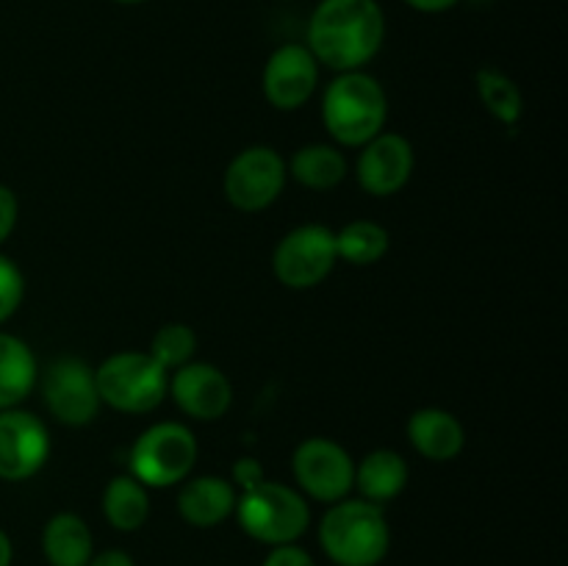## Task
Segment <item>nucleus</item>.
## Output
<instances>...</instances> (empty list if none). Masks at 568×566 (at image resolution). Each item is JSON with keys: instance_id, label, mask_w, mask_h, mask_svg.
Segmentation results:
<instances>
[{"instance_id": "2eb2a0df", "label": "nucleus", "mask_w": 568, "mask_h": 566, "mask_svg": "<svg viewBox=\"0 0 568 566\" xmlns=\"http://www.w3.org/2000/svg\"><path fill=\"white\" fill-rule=\"evenodd\" d=\"M236 486L220 475H203L183 481L178 494V511L183 522L194 527H216L236 511Z\"/></svg>"}, {"instance_id": "1a4fd4ad", "label": "nucleus", "mask_w": 568, "mask_h": 566, "mask_svg": "<svg viewBox=\"0 0 568 566\" xmlns=\"http://www.w3.org/2000/svg\"><path fill=\"white\" fill-rule=\"evenodd\" d=\"M294 481L300 492L320 503H338L355 488V461L333 438H305L292 455Z\"/></svg>"}, {"instance_id": "c756f323", "label": "nucleus", "mask_w": 568, "mask_h": 566, "mask_svg": "<svg viewBox=\"0 0 568 566\" xmlns=\"http://www.w3.org/2000/svg\"><path fill=\"white\" fill-rule=\"evenodd\" d=\"M410 9L416 11H427V14H436V11H447L453 6H458L460 0H405Z\"/></svg>"}, {"instance_id": "39448f33", "label": "nucleus", "mask_w": 568, "mask_h": 566, "mask_svg": "<svg viewBox=\"0 0 568 566\" xmlns=\"http://www.w3.org/2000/svg\"><path fill=\"white\" fill-rule=\"evenodd\" d=\"M100 403L125 414H148L164 403L170 392V372L150 353L125 350L114 353L94 370Z\"/></svg>"}, {"instance_id": "7c9ffc66", "label": "nucleus", "mask_w": 568, "mask_h": 566, "mask_svg": "<svg viewBox=\"0 0 568 566\" xmlns=\"http://www.w3.org/2000/svg\"><path fill=\"white\" fill-rule=\"evenodd\" d=\"M11 558H14V547H11L9 533L0 527V566H11Z\"/></svg>"}, {"instance_id": "7ed1b4c3", "label": "nucleus", "mask_w": 568, "mask_h": 566, "mask_svg": "<svg viewBox=\"0 0 568 566\" xmlns=\"http://www.w3.org/2000/svg\"><path fill=\"white\" fill-rule=\"evenodd\" d=\"M322 120L327 133L344 148H364L383 133L388 120V98L381 81L353 70L333 78L322 98Z\"/></svg>"}, {"instance_id": "cd10ccee", "label": "nucleus", "mask_w": 568, "mask_h": 566, "mask_svg": "<svg viewBox=\"0 0 568 566\" xmlns=\"http://www.w3.org/2000/svg\"><path fill=\"white\" fill-rule=\"evenodd\" d=\"M233 475H236V483L242 486V492H244V488L261 483V466L255 464L253 458H242L236 464V472H233Z\"/></svg>"}, {"instance_id": "2f4dec72", "label": "nucleus", "mask_w": 568, "mask_h": 566, "mask_svg": "<svg viewBox=\"0 0 568 566\" xmlns=\"http://www.w3.org/2000/svg\"><path fill=\"white\" fill-rule=\"evenodd\" d=\"M116 3H125V6H133V3H144V0H116Z\"/></svg>"}, {"instance_id": "393cba45", "label": "nucleus", "mask_w": 568, "mask_h": 566, "mask_svg": "<svg viewBox=\"0 0 568 566\" xmlns=\"http://www.w3.org/2000/svg\"><path fill=\"white\" fill-rule=\"evenodd\" d=\"M22 294H26V281H22L20 266L9 255L0 253V325L14 316L22 303Z\"/></svg>"}, {"instance_id": "423d86ee", "label": "nucleus", "mask_w": 568, "mask_h": 566, "mask_svg": "<svg viewBox=\"0 0 568 566\" xmlns=\"http://www.w3.org/2000/svg\"><path fill=\"white\" fill-rule=\"evenodd\" d=\"M197 464V438L181 422H159L136 438L131 475L148 488H166L189 481Z\"/></svg>"}, {"instance_id": "9d476101", "label": "nucleus", "mask_w": 568, "mask_h": 566, "mask_svg": "<svg viewBox=\"0 0 568 566\" xmlns=\"http://www.w3.org/2000/svg\"><path fill=\"white\" fill-rule=\"evenodd\" d=\"M42 397L50 414L70 427H83L98 416L100 394L94 370L81 358H55L42 381Z\"/></svg>"}, {"instance_id": "ddd939ff", "label": "nucleus", "mask_w": 568, "mask_h": 566, "mask_svg": "<svg viewBox=\"0 0 568 566\" xmlns=\"http://www.w3.org/2000/svg\"><path fill=\"white\" fill-rule=\"evenodd\" d=\"M320 83V61L305 44H281L264 67V94L277 111L303 109Z\"/></svg>"}, {"instance_id": "9b49d317", "label": "nucleus", "mask_w": 568, "mask_h": 566, "mask_svg": "<svg viewBox=\"0 0 568 566\" xmlns=\"http://www.w3.org/2000/svg\"><path fill=\"white\" fill-rule=\"evenodd\" d=\"M50 455V433L31 411H0V481H28Z\"/></svg>"}, {"instance_id": "a211bd4d", "label": "nucleus", "mask_w": 568, "mask_h": 566, "mask_svg": "<svg viewBox=\"0 0 568 566\" xmlns=\"http://www.w3.org/2000/svg\"><path fill=\"white\" fill-rule=\"evenodd\" d=\"M408 486V461L394 449H372L355 466V488L369 503H388Z\"/></svg>"}, {"instance_id": "c85d7f7f", "label": "nucleus", "mask_w": 568, "mask_h": 566, "mask_svg": "<svg viewBox=\"0 0 568 566\" xmlns=\"http://www.w3.org/2000/svg\"><path fill=\"white\" fill-rule=\"evenodd\" d=\"M87 566H136L125 549H103V553L92 555Z\"/></svg>"}, {"instance_id": "a878e982", "label": "nucleus", "mask_w": 568, "mask_h": 566, "mask_svg": "<svg viewBox=\"0 0 568 566\" xmlns=\"http://www.w3.org/2000/svg\"><path fill=\"white\" fill-rule=\"evenodd\" d=\"M17 216H20V203H17V194L11 192L6 183H0V244L11 236V231L17 228Z\"/></svg>"}, {"instance_id": "aec40b11", "label": "nucleus", "mask_w": 568, "mask_h": 566, "mask_svg": "<svg viewBox=\"0 0 568 566\" xmlns=\"http://www.w3.org/2000/svg\"><path fill=\"white\" fill-rule=\"evenodd\" d=\"M103 514L114 530H139L150 516L148 486H142L133 475L111 477L103 492Z\"/></svg>"}, {"instance_id": "f03ea898", "label": "nucleus", "mask_w": 568, "mask_h": 566, "mask_svg": "<svg viewBox=\"0 0 568 566\" xmlns=\"http://www.w3.org/2000/svg\"><path fill=\"white\" fill-rule=\"evenodd\" d=\"M320 544L336 566H377L392 547V527L377 503L344 497L322 516Z\"/></svg>"}, {"instance_id": "bb28decb", "label": "nucleus", "mask_w": 568, "mask_h": 566, "mask_svg": "<svg viewBox=\"0 0 568 566\" xmlns=\"http://www.w3.org/2000/svg\"><path fill=\"white\" fill-rule=\"evenodd\" d=\"M264 566H316V564L303 547H297V544H283V547H275L270 555H266Z\"/></svg>"}, {"instance_id": "4468645a", "label": "nucleus", "mask_w": 568, "mask_h": 566, "mask_svg": "<svg viewBox=\"0 0 568 566\" xmlns=\"http://www.w3.org/2000/svg\"><path fill=\"white\" fill-rule=\"evenodd\" d=\"M178 408L200 422H214L227 414L233 403V386L225 372L205 361H189L170 377V392Z\"/></svg>"}, {"instance_id": "dca6fc26", "label": "nucleus", "mask_w": 568, "mask_h": 566, "mask_svg": "<svg viewBox=\"0 0 568 566\" xmlns=\"http://www.w3.org/2000/svg\"><path fill=\"white\" fill-rule=\"evenodd\" d=\"M408 442L427 461L458 458L466 444V431L455 414L444 408H419L408 420Z\"/></svg>"}, {"instance_id": "0eeeda50", "label": "nucleus", "mask_w": 568, "mask_h": 566, "mask_svg": "<svg viewBox=\"0 0 568 566\" xmlns=\"http://www.w3.org/2000/svg\"><path fill=\"white\" fill-rule=\"evenodd\" d=\"M338 261L336 231L327 225H300L277 242L272 253L275 277L288 289H314L325 281Z\"/></svg>"}, {"instance_id": "f3484780", "label": "nucleus", "mask_w": 568, "mask_h": 566, "mask_svg": "<svg viewBox=\"0 0 568 566\" xmlns=\"http://www.w3.org/2000/svg\"><path fill=\"white\" fill-rule=\"evenodd\" d=\"M42 549L50 566H87L94 555L92 530L78 514H55L42 530Z\"/></svg>"}, {"instance_id": "f8f14e48", "label": "nucleus", "mask_w": 568, "mask_h": 566, "mask_svg": "<svg viewBox=\"0 0 568 566\" xmlns=\"http://www.w3.org/2000/svg\"><path fill=\"white\" fill-rule=\"evenodd\" d=\"M416 166L414 144L403 133H377L361 148L355 175L361 189L375 198H392L410 181Z\"/></svg>"}, {"instance_id": "f257e3e1", "label": "nucleus", "mask_w": 568, "mask_h": 566, "mask_svg": "<svg viewBox=\"0 0 568 566\" xmlns=\"http://www.w3.org/2000/svg\"><path fill=\"white\" fill-rule=\"evenodd\" d=\"M386 39V14L377 0H322L308 20V44L320 64L336 72L361 70Z\"/></svg>"}, {"instance_id": "4be33fe9", "label": "nucleus", "mask_w": 568, "mask_h": 566, "mask_svg": "<svg viewBox=\"0 0 568 566\" xmlns=\"http://www.w3.org/2000/svg\"><path fill=\"white\" fill-rule=\"evenodd\" d=\"M392 247V236L381 222L355 220L336 233L338 259L353 266H372Z\"/></svg>"}, {"instance_id": "6ab92c4d", "label": "nucleus", "mask_w": 568, "mask_h": 566, "mask_svg": "<svg viewBox=\"0 0 568 566\" xmlns=\"http://www.w3.org/2000/svg\"><path fill=\"white\" fill-rule=\"evenodd\" d=\"M37 386V358L14 333L0 331V411L17 408Z\"/></svg>"}, {"instance_id": "b1692460", "label": "nucleus", "mask_w": 568, "mask_h": 566, "mask_svg": "<svg viewBox=\"0 0 568 566\" xmlns=\"http://www.w3.org/2000/svg\"><path fill=\"white\" fill-rule=\"evenodd\" d=\"M197 350V336L183 322H166L155 331L153 342H150V355L164 366L166 372L178 370V366L189 364Z\"/></svg>"}, {"instance_id": "5701e85b", "label": "nucleus", "mask_w": 568, "mask_h": 566, "mask_svg": "<svg viewBox=\"0 0 568 566\" xmlns=\"http://www.w3.org/2000/svg\"><path fill=\"white\" fill-rule=\"evenodd\" d=\"M475 83L486 109L499 122H505V125L519 122L521 111H525V98H521V89L516 87L514 78H508L499 70H491V67H483V70H477Z\"/></svg>"}, {"instance_id": "6e6552de", "label": "nucleus", "mask_w": 568, "mask_h": 566, "mask_svg": "<svg viewBox=\"0 0 568 566\" xmlns=\"http://www.w3.org/2000/svg\"><path fill=\"white\" fill-rule=\"evenodd\" d=\"M288 166L275 148L253 144L242 150L225 170V198L239 211H264L281 198Z\"/></svg>"}, {"instance_id": "20e7f679", "label": "nucleus", "mask_w": 568, "mask_h": 566, "mask_svg": "<svg viewBox=\"0 0 568 566\" xmlns=\"http://www.w3.org/2000/svg\"><path fill=\"white\" fill-rule=\"evenodd\" d=\"M233 514L250 538L270 544V547L297 544V538L311 525V508L303 494L286 483L272 481H261L244 488Z\"/></svg>"}, {"instance_id": "412c9836", "label": "nucleus", "mask_w": 568, "mask_h": 566, "mask_svg": "<svg viewBox=\"0 0 568 566\" xmlns=\"http://www.w3.org/2000/svg\"><path fill=\"white\" fill-rule=\"evenodd\" d=\"M288 172L297 183L314 189V192H325V189L338 186L347 175V159L338 148L333 144H305L297 153L292 155V164Z\"/></svg>"}]
</instances>
